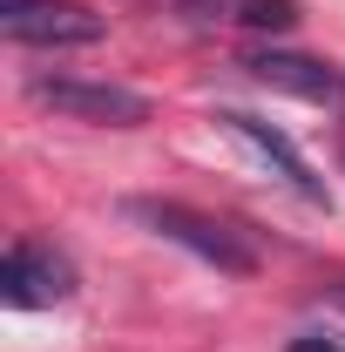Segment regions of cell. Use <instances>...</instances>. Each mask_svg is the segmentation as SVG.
I'll list each match as a JSON object with an SVG mask.
<instances>
[{
    "instance_id": "7a4b0ae2",
    "label": "cell",
    "mask_w": 345,
    "mask_h": 352,
    "mask_svg": "<svg viewBox=\"0 0 345 352\" xmlns=\"http://www.w3.org/2000/svg\"><path fill=\"white\" fill-rule=\"evenodd\" d=\"M27 95L54 109V116H68V122H95V129H135V122H149V95H135L122 82H82V75H34Z\"/></svg>"
},
{
    "instance_id": "6da1fadb",
    "label": "cell",
    "mask_w": 345,
    "mask_h": 352,
    "mask_svg": "<svg viewBox=\"0 0 345 352\" xmlns=\"http://www.w3.org/2000/svg\"><path fill=\"white\" fill-rule=\"evenodd\" d=\"M129 217L149 223L163 244H183L190 258H203V264H216V271H230V278H251V271H258V251H251L230 223L203 217V210H190V204H156V197H135Z\"/></svg>"
},
{
    "instance_id": "5b68a950",
    "label": "cell",
    "mask_w": 345,
    "mask_h": 352,
    "mask_svg": "<svg viewBox=\"0 0 345 352\" xmlns=\"http://www.w3.org/2000/svg\"><path fill=\"white\" fill-rule=\"evenodd\" d=\"M264 88H278V95H298V102H325V109H345V75L332 61H311V54H278V47H264L244 61Z\"/></svg>"
},
{
    "instance_id": "52a82bcc",
    "label": "cell",
    "mask_w": 345,
    "mask_h": 352,
    "mask_svg": "<svg viewBox=\"0 0 345 352\" xmlns=\"http://www.w3.org/2000/svg\"><path fill=\"white\" fill-rule=\"evenodd\" d=\"M237 21H244V28H258V34H285V28L298 21V0H244V7H237Z\"/></svg>"
},
{
    "instance_id": "8992f818",
    "label": "cell",
    "mask_w": 345,
    "mask_h": 352,
    "mask_svg": "<svg viewBox=\"0 0 345 352\" xmlns=\"http://www.w3.org/2000/svg\"><path fill=\"white\" fill-rule=\"evenodd\" d=\"M216 129H230L237 142H244V149H251V156H264V163H271V170L285 176V183H291L298 197H311V204L325 197V183H318V176L304 170V156H298V149H291V142H285L278 129H271V122L244 116V109H216Z\"/></svg>"
},
{
    "instance_id": "ba28073f",
    "label": "cell",
    "mask_w": 345,
    "mask_h": 352,
    "mask_svg": "<svg viewBox=\"0 0 345 352\" xmlns=\"http://www.w3.org/2000/svg\"><path fill=\"white\" fill-rule=\"evenodd\" d=\"M291 352H345V346L332 339V332H298V339H291Z\"/></svg>"
},
{
    "instance_id": "3957f363",
    "label": "cell",
    "mask_w": 345,
    "mask_h": 352,
    "mask_svg": "<svg viewBox=\"0 0 345 352\" xmlns=\"http://www.w3.org/2000/svg\"><path fill=\"white\" fill-rule=\"evenodd\" d=\"M0 34L21 47H88L102 41V14L75 0H0Z\"/></svg>"
},
{
    "instance_id": "277c9868",
    "label": "cell",
    "mask_w": 345,
    "mask_h": 352,
    "mask_svg": "<svg viewBox=\"0 0 345 352\" xmlns=\"http://www.w3.org/2000/svg\"><path fill=\"white\" fill-rule=\"evenodd\" d=\"M75 292V271L61 251H47V244H7V258H0V298L21 311H41V305H61Z\"/></svg>"
}]
</instances>
